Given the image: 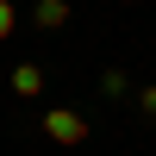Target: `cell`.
Wrapping results in <instances>:
<instances>
[{
    "label": "cell",
    "instance_id": "1",
    "mask_svg": "<svg viewBox=\"0 0 156 156\" xmlns=\"http://www.w3.org/2000/svg\"><path fill=\"white\" fill-rule=\"evenodd\" d=\"M44 137L62 144V150H75V144H87V119L69 112V106H50V112H44Z\"/></svg>",
    "mask_w": 156,
    "mask_h": 156
},
{
    "label": "cell",
    "instance_id": "2",
    "mask_svg": "<svg viewBox=\"0 0 156 156\" xmlns=\"http://www.w3.org/2000/svg\"><path fill=\"white\" fill-rule=\"evenodd\" d=\"M31 19H37V31H62L69 25V0H37Z\"/></svg>",
    "mask_w": 156,
    "mask_h": 156
},
{
    "label": "cell",
    "instance_id": "3",
    "mask_svg": "<svg viewBox=\"0 0 156 156\" xmlns=\"http://www.w3.org/2000/svg\"><path fill=\"white\" fill-rule=\"evenodd\" d=\"M12 94H19V100H37V94H44V69H37V62H19V69H12Z\"/></svg>",
    "mask_w": 156,
    "mask_h": 156
},
{
    "label": "cell",
    "instance_id": "4",
    "mask_svg": "<svg viewBox=\"0 0 156 156\" xmlns=\"http://www.w3.org/2000/svg\"><path fill=\"white\" fill-rule=\"evenodd\" d=\"M19 31V6H12V0H0V37H12Z\"/></svg>",
    "mask_w": 156,
    "mask_h": 156
},
{
    "label": "cell",
    "instance_id": "5",
    "mask_svg": "<svg viewBox=\"0 0 156 156\" xmlns=\"http://www.w3.org/2000/svg\"><path fill=\"white\" fill-rule=\"evenodd\" d=\"M125 87H131V81H125V69H106V75H100V94H125Z\"/></svg>",
    "mask_w": 156,
    "mask_h": 156
},
{
    "label": "cell",
    "instance_id": "6",
    "mask_svg": "<svg viewBox=\"0 0 156 156\" xmlns=\"http://www.w3.org/2000/svg\"><path fill=\"white\" fill-rule=\"evenodd\" d=\"M137 100H144V112L156 119V87H144V94H137Z\"/></svg>",
    "mask_w": 156,
    "mask_h": 156
}]
</instances>
